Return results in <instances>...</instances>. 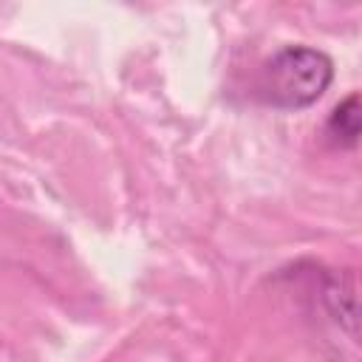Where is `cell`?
I'll list each match as a JSON object with an SVG mask.
<instances>
[{
  "instance_id": "2",
  "label": "cell",
  "mask_w": 362,
  "mask_h": 362,
  "mask_svg": "<svg viewBox=\"0 0 362 362\" xmlns=\"http://www.w3.org/2000/svg\"><path fill=\"white\" fill-rule=\"evenodd\" d=\"M325 136L337 147H356L359 141V96H345L325 122Z\"/></svg>"
},
{
  "instance_id": "1",
  "label": "cell",
  "mask_w": 362,
  "mask_h": 362,
  "mask_svg": "<svg viewBox=\"0 0 362 362\" xmlns=\"http://www.w3.org/2000/svg\"><path fill=\"white\" fill-rule=\"evenodd\" d=\"M334 79V62L308 45L280 48L257 76V93L266 105L280 110H300L314 105Z\"/></svg>"
}]
</instances>
